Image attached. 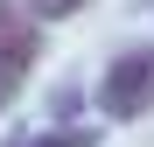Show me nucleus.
<instances>
[{
    "mask_svg": "<svg viewBox=\"0 0 154 147\" xmlns=\"http://www.w3.org/2000/svg\"><path fill=\"white\" fill-rule=\"evenodd\" d=\"M98 105H105L112 119H140V112L154 105V49H140V56H119V63L105 70Z\"/></svg>",
    "mask_w": 154,
    "mask_h": 147,
    "instance_id": "f257e3e1",
    "label": "nucleus"
},
{
    "mask_svg": "<svg viewBox=\"0 0 154 147\" xmlns=\"http://www.w3.org/2000/svg\"><path fill=\"white\" fill-rule=\"evenodd\" d=\"M35 56H42V35H35L28 7L0 0V84H14V77H21V70H28Z\"/></svg>",
    "mask_w": 154,
    "mask_h": 147,
    "instance_id": "f03ea898",
    "label": "nucleus"
},
{
    "mask_svg": "<svg viewBox=\"0 0 154 147\" xmlns=\"http://www.w3.org/2000/svg\"><path fill=\"white\" fill-rule=\"evenodd\" d=\"M21 147H91V133H56V140H21Z\"/></svg>",
    "mask_w": 154,
    "mask_h": 147,
    "instance_id": "7ed1b4c3",
    "label": "nucleus"
},
{
    "mask_svg": "<svg viewBox=\"0 0 154 147\" xmlns=\"http://www.w3.org/2000/svg\"><path fill=\"white\" fill-rule=\"evenodd\" d=\"M70 7H84V0H35V14H70Z\"/></svg>",
    "mask_w": 154,
    "mask_h": 147,
    "instance_id": "20e7f679",
    "label": "nucleus"
},
{
    "mask_svg": "<svg viewBox=\"0 0 154 147\" xmlns=\"http://www.w3.org/2000/svg\"><path fill=\"white\" fill-rule=\"evenodd\" d=\"M0 91H7V84H0Z\"/></svg>",
    "mask_w": 154,
    "mask_h": 147,
    "instance_id": "39448f33",
    "label": "nucleus"
}]
</instances>
